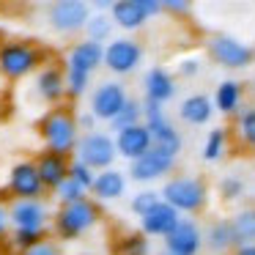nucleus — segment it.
<instances>
[{
    "label": "nucleus",
    "instance_id": "f257e3e1",
    "mask_svg": "<svg viewBox=\"0 0 255 255\" xmlns=\"http://www.w3.org/2000/svg\"><path fill=\"white\" fill-rule=\"evenodd\" d=\"M36 132H39V137H41V143H44L47 151H55V154H63V156H72L74 151H77L80 137H83L77 116H74V110L66 105L50 107V110L39 118Z\"/></svg>",
    "mask_w": 255,
    "mask_h": 255
},
{
    "label": "nucleus",
    "instance_id": "f03ea898",
    "mask_svg": "<svg viewBox=\"0 0 255 255\" xmlns=\"http://www.w3.org/2000/svg\"><path fill=\"white\" fill-rule=\"evenodd\" d=\"M102 220V206L94 198H83L77 203L58 206V211L52 214V233L61 242H74V239L91 233Z\"/></svg>",
    "mask_w": 255,
    "mask_h": 255
},
{
    "label": "nucleus",
    "instance_id": "7ed1b4c3",
    "mask_svg": "<svg viewBox=\"0 0 255 255\" xmlns=\"http://www.w3.org/2000/svg\"><path fill=\"white\" fill-rule=\"evenodd\" d=\"M159 195L178 214H198L209 203V187L200 176H170Z\"/></svg>",
    "mask_w": 255,
    "mask_h": 255
},
{
    "label": "nucleus",
    "instance_id": "20e7f679",
    "mask_svg": "<svg viewBox=\"0 0 255 255\" xmlns=\"http://www.w3.org/2000/svg\"><path fill=\"white\" fill-rule=\"evenodd\" d=\"M91 17H94V8L85 0H52L44 6V19L47 28L58 36H77L85 33Z\"/></svg>",
    "mask_w": 255,
    "mask_h": 255
},
{
    "label": "nucleus",
    "instance_id": "39448f33",
    "mask_svg": "<svg viewBox=\"0 0 255 255\" xmlns=\"http://www.w3.org/2000/svg\"><path fill=\"white\" fill-rule=\"evenodd\" d=\"M41 69V50L30 41H3L0 44V74L8 83L30 77Z\"/></svg>",
    "mask_w": 255,
    "mask_h": 255
},
{
    "label": "nucleus",
    "instance_id": "423d86ee",
    "mask_svg": "<svg viewBox=\"0 0 255 255\" xmlns=\"http://www.w3.org/2000/svg\"><path fill=\"white\" fill-rule=\"evenodd\" d=\"M206 52L209 58L222 69H247L255 61V50L247 41L236 39L231 33H214L206 41Z\"/></svg>",
    "mask_w": 255,
    "mask_h": 255
},
{
    "label": "nucleus",
    "instance_id": "0eeeda50",
    "mask_svg": "<svg viewBox=\"0 0 255 255\" xmlns=\"http://www.w3.org/2000/svg\"><path fill=\"white\" fill-rule=\"evenodd\" d=\"M118 156V148H116V137L107 132H88L80 137L77 143V151H74V159H80L83 165H88L91 170L102 173V170H110L113 162Z\"/></svg>",
    "mask_w": 255,
    "mask_h": 255
},
{
    "label": "nucleus",
    "instance_id": "6e6552de",
    "mask_svg": "<svg viewBox=\"0 0 255 255\" xmlns=\"http://www.w3.org/2000/svg\"><path fill=\"white\" fill-rule=\"evenodd\" d=\"M6 192L14 200H41L47 192L44 181L39 176V167L33 159H19L11 165L6 178Z\"/></svg>",
    "mask_w": 255,
    "mask_h": 255
},
{
    "label": "nucleus",
    "instance_id": "1a4fd4ad",
    "mask_svg": "<svg viewBox=\"0 0 255 255\" xmlns=\"http://www.w3.org/2000/svg\"><path fill=\"white\" fill-rule=\"evenodd\" d=\"M143 44L132 36H116L110 44H105V69H110L118 77L137 72V66L143 63Z\"/></svg>",
    "mask_w": 255,
    "mask_h": 255
},
{
    "label": "nucleus",
    "instance_id": "9d476101",
    "mask_svg": "<svg viewBox=\"0 0 255 255\" xmlns=\"http://www.w3.org/2000/svg\"><path fill=\"white\" fill-rule=\"evenodd\" d=\"M176 159H178V154L154 145L148 154H143L140 159L129 162L127 176L132 178V181H137V184H154V181H159V178L170 176L173 167H176Z\"/></svg>",
    "mask_w": 255,
    "mask_h": 255
},
{
    "label": "nucleus",
    "instance_id": "9b49d317",
    "mask_svg": "<svg viewBox=\"0 0 255 255\" xmlns=\"http://www.w3.org/2000/svg\"><path fill=\"white\" fill-rule=\"evenodd\" d=\"M129 94H127V85L118 83V80H105L99 83L94 91H91V113L96 116V121H105L113 124L118 118V113L127 107Z\"/></svg>",
    "mask_w": 255,
    "mask_h": 255
},
{
    "label": "nucleus",
    "instance_id": "f8f14e48",
    "mask_svg": "<svg viewBox=\"0 0 255 255\" xmlns=\"http://www.w3.org/2000/svg\"><path fill=\"white\" fill-rule=\"evenodd\" d=\"M143 110H145L143 124L148 127L151 137H154V145L167 148V151H173V154H181V148H184L181 132H178V129L173 127V121L167 118L165 105H156V102L143 99Z\"/></svg>",
    "mask_w": 255,
    "mask_h": 255
},
{
    "label": "nucleus",
    "instance_id": "ddd939ff",
    "mask_svg": "<svg viewBox=\"0 0 255 255\" xmlns=\"http://www.w3.org/2000/svg\"><path fill=\"white\" fill-rule=\"evenodd\" d=\"M11 228H28V231H47L52 225V211L44 200H11L8 203Z\"/></svg>",
    "mask_w": 255,
    "mask_h": 255
},
{
    "label": "nucleus",
    "instance_id": "4468645a",
    "mask_svg": "<svg viewBox=\"0 0 255 255\" xmlns=\"http://www.w3.org/2000/svg\"><path fill=\"white\" fill-rule=\"evenodd\" d=\"M36 94L44 105L50 107H61L66 99V69L55 66V63H44L36 72Z\"/></svg>",
    "mask_w": 255,
    "mask_h": 255
},
{
    "label": "nucleus",
    "instance_id": "2eb2a0df",
    "mask_svg": "<svg viewBox=\"0 0 255 255\" xmlns=\"http://www.w3.org/2000/svg\"><path fill=\"white\" fill-rule=\"evenodd\" d=\"M36 167H39V176L44 181L47 192H55L63 181L69 178L72 173V156H63V154H55V151H47L41 148L39 154L33 156Z\"/></svg>",
    "mask_w": 255,
    "mask_h": 255
},
{
    "label": "nucleus",
    "instance_id": "dca6fc26",
    "mask_svg": "<svg viewBox=\"0 0 255 255\" xmlns=\"http://www.w3.org/2000/svg\"><path fill=\"white\" fill-rule=\"evenodd\" d=\"M200 250H203V231L195 220H181L170 236H165V253L170 255H198Z\"/></svg>",
    "mask_w": 255,
    "mask_h": 255
},
{
    "label": "nucleus",
    "instance_id": "f3484780",
    "mask_svg": "<svg viewBox=\"0 0 255 255\" xmlns=\"http://www.w3.org/2000/svg\"><path fill=\"white\" fill-rule=\"evenodd\" d=\"M113 137H116L118 156H124V159H129V162L140 159L143 154H148V151L154 148V137H151V132H148L145 124L121 129V132H116Z\"/></svg>",
    "mask_w": 255,
    "mask_h": 255
},
{
    "label": "nucleus",
    "instance_id": "a211bd4d",
    "mask_svg": "<svg viewBox=\"0 0 255 255\" xmlns=\"http://www.w3.org/2000/svg\"><path fill=\"white\" fill-rule=\"evenodd\" d=\"M102 66H105V44H99V41L83 39L77 44H72V50L66 52V69L94 74Z\"/></svg>",
    "mask_w": 255,
    "mask_h": 255
},
{
    "label": "nucleus",
    "instance_id": "6ab92c4d",
    "mask_svg": "<svg viewBox=\"0 0 255 255\" xmlns=\"http://www.w3.org/2000/svg\"><path fill=\"white\" fill-rule=\"evenodd\" d=\"M184 217L178 214L176 209H173L170 203H165L162 200L159 206H156L154 211H148V214L140 220V231H143V236H156V239H165L173 233V228L181 222Z\"/></svg>",
    "mask_w": 255,
    "mask_h": 255
},
{
    "label": "nucleus",
    "instance_id": "aec40b11",
    "mask_svg": "<svg viewBox=\"0 0 255 255\" xmlns=\"http://www.w3.org/2000/svg\"><path fill=\"white\" fill-rule=\"evenodd\" d=\"M143 91H145V99L148 102L165 105V102H170L176 96V77L162 66H151L143 74Z\"/></svg>",
    "mask_w": 255,
    "mask_h": 255
},
{
    "label": "nucleus",
    "instance_id": "412c9836",
    "mask_svg": "<svg viewBox=\"0 0 255 255\" xmlns=\"http://www.w3.org/2000/svg\"><path fill=\"white\" fill-rule=\"evenodd\" d=\"M214 113H217L214 102L206 94H189V96H184L181 105H178V118H181L187 127H206Z\"/></svg>",
    "mask_w": 255,
    "mask_h": 255
},
{
    "label": "nucleus",
    "instance_id": "4be33fe9",
    "mask_svg": "<svg viewBox=\"0 0 255 255\" xmlns=\"http://www.w3.org/2000/svg\"><path fill=\"white\" fill-rule=\"evenodd\" d=\"M127 178H129L127 173L116 170V167L96 173V184L91 189V198L96 203H113V200L124 198V192H127Z\"/></svg>",
    "mask_w": 255,
    "mask_h": 255
},
{
    "label": "nucleus",
    "instance_id": "5701e85b",
    "mask_svg": "<svg viewBox=\"0 0 255 255\" xmlns=\"http://www.w3.org/2000/svg\"><path fill=\"white\" fill-rule=\"evenodd\" d=\"M110 19L116 22V28L132 33V30H140L148 22V14H145L140 0H116L110 8Z\"/></svg>",
    "mask_w": 255,
    "mask_h": 255
},
{
    "label": "nucleus",
    "instance_id": "b1692460",
    "mask_svg": "<svg viewBox=\"0 0 255 255\" xmlns=\"http://www.w3.org/2000/svg\"><path fill=\"white\" fill-rule=\"evenodd\" d=\"M203 247L214 255H225L231 250H236V236H233L231 220H214L203 231Z\"/></svg>",
    "mask_w": 255,
    "mask_h": 255
},
{
    "label": "nucleus",
    "instance_id": "393cba45",
    "mask_svg": "<svg viewBox=\"0 0 255 255\" xmlns=\"http://www.w3.org/2000/svg\"><path fill=\"white\" fill-rule=\"evenodd\" d=\"M242 99H244V91H242V83H236V80H222L214 88V96H211L214 110H220L222 116H236V113H242L244 110Z\"/></svg>",
    "mask_w": 255,
    "mask_h": 255
},
{
    "label": "nucleus",
    "instance_id": "a878e982",
    "mask_svg": "<svg viewBox=\"0 0 255 255\" xmlns=\"http://www.w3.org/2000/svg\"><path fill=\"white\" fill-rule=\"evenodd\" d=\"M233 236H236V247L244 244H255V209H239L231 217Z\"/></svg>",
    "mask_w": 255,
    "mask_h": 255
},
{
    "label": "nucleus",
    "instance_id": "bb28decb",
    "mask_svg": "<svg viewBox=\"0 0 255 255\" xmlns=\"http://www.w3.org/2000/svg\"><path fill=\"white\" fill-rule=\"evenodd\" d=\"M143 118H145L143 102L134 99V96H129L127 107L118 113V118L110 124V127H113V132H121V129H129V127H137V124H143Z\"/></svg>",
    "mask_w": 255,
    "mask_h": 255
},
{
    "label": "nucleus",
    "instance_id": "cd10ccee",
    "mask_svg": "<svg viewBox=\"0 0 255 255\" xmlns=\"http://www.w3.org/2000/svg\"><path fill=\"white\" fill-rule=\"evenodd\" d=\"M113 28H116V22L110 19V14H94L91 22H88V28H85V39L99 41V44H110L113 41Z\"/></svg>",
    "mask_w": 255,
    "mask_h": 255
},
{
    "label": "nucleus",
    "instance_id": "c85d7f7f",
    "mask_svg": "<svg viewBox=\"0 0 255 255\" xmlns=\"http://www.w3.org/2000/svg\"><path fill=\"white\" fill-rule=\"evenodd\" d=\"M225 148H228V132L222 127L211 129L203 140V159L206 162H220L225 156Z\"/></svg>",
    "mask_w": 255,
    "mask_h": 255
},
{
    "label": "nucleus",
    "instance_id": "c756f323",
    "mask_svg": "<svg viewBox=\"0 0 255 255\" xmlns=\"http://www.w3.org/2000/svg\"><path fill=\"white\" fill-rule=\"evenodd\" d=\"M159 203H162V195L156 192V189H140V192L132 195L129 209H132V214H137L140 220H143V217L148 214V211H154Z\"/></svg>",
    "mask_w": 255,
    "mask_h": 255
},
{
    "label": "nucleus",
    "instance_id": "7c9ffc66",
    "mask_svg": "<svg viewBox=\"0 0 255 255\" xmlns=\"http://www.w3.org/2000/svg\"><path fill=\"white\" fill-rule=\"evenodd\" d=\"M236 132H239V140H242L250 151H255V107H244V110L239 113Z\"/></svg>",
    "mask_w": 255,
    "mask_h": 255
},
{
    "label": "nucleus",
    "instance_id": "2f4dec72",
    "mask_svg": "<svg viewBox=\"0 0 255 255\" xmlns=\"http://www.w3.org/2000/svg\"><path fill=\"white\" fill-rule=\"evenodd\" d=\"M91 80H94V74L77 72V69H66V94H69V99H83V96L88 94V88H91Z\"/></svg>",
    "mask_w": 255,
    "mask_h": 255
},
{
    "label": "nucleus",
    "instance_id": "473e14b6",
    "mask_svg": "<svg viewBox=\"0 0 255 255\" xmlns=\"http://www.w3.org/2000/svg\"><path fill=\"white\" fill-rule=\"evenodd\" d=\"M44 236H47V231H28V228H14L11 236H8V242H11V247L17 250V253H25V250H30L33 244H39Z\"/></svg>",
    "mask_w": 255,
    "mask_h": 255
},
{
    "label": "nucleus",
    "instance_id": "72a5a7b5",
    "mask_svg": "<svg viewBox=\"0 0 255 255\" xmlns=\"http://www.w3.org/2000/svg\"><path fill=\"white\" fill-rule=\"evenodd\" d=\"M52 195H55V200H58L61 206H69V203H77V200L88 198V192H85V189L80 187V184L74 181L72 176H69L66 181H63V184H61V187H58Z\"/></svg>",
    "mask_w": 255,
    "mask_h": 255
},
{
    "label": "nucleus",
    "instance_id": "f704fd0d",
    "mask_svg": "<svg viewBox=\"0 0 255 255\" xmlns=\"http://www.w3.org/2000/svg\"><path fill=\"white\" fill-rule=\"evenodd\" d=\"M69 176L91 195V189H94V184H96V170H91V167L83 165L80 159H72V173H69Z\"/></svg>",
    "mask_w": 255,
    "mask_h": 255
},
{
    "label": "nucleus",
    "instance_id": "c9c22d12",
    "mask_svg": "<svg viewBox=\"0 0 255 255\" xmlns=\"http://www.w3.org/2000/svg\"><path fill=\"white\" fill-rule=\"evenodd\" d=\"M22 255H63L61 239H55V236H44L39 244H33L30 250H25Z\"/></svg>",
    "mask_w": 255,
    "mask_h": 255
},
{
    "label": "nucleus",
    "instance_id": "e433bc0d",
    "mask_svg": "<svg viewBox=\"0 0 255 255\" xmlns=\"http://www.w3.org/2000/svg\"><path fill=\"white\" fill-rule=\"evenodd\" d=\"M220 195H222V200H236V198H242L244 195V181L239 176H225L220 181Z\"/></svg>",
    "mask_w": 255,
    "mask_h": 255
},
{
    "label": "nucleus",
    "instance_id": "4c0bfd02",
    "mask_svg": "<svg viewBox=\"0 0 255 255\" xmlns=\"http://www.w3.org/2000/svg\"><path fill=\"white\" fill-rule=\"evenodd\" d=\"M176 72H178V77H181V80H192V77H198V74L203 72V61H200L198 55L181 58L178 66H176Z\"/></svg>",
    "mask_w": 255,
    "mask_h": 255
},
{
    "label": "nucleus",
    "instance_id": "58836bf2",
    "mask_svg": "<svg viewBox=\"0 0 255 255\" xmlns=\"http://www.w3.org/2000/svg\"><path fill=\"white\" fill-rule=\"evenodd\" d=\"M145 236L143 233H129L121 242V255H145Z\"/></svg>",
    "mask_w": 255,
    "mask_h": 255
},
{
    "label": "nucleus",
    "instance_id": "ea45409f",
    "mask_svg": "<svg viewBox=\"0 0 255 255\" xmlns=\"http://www.w3.org/2000/svg\"><path fill=\"white\" fill-rule=\"evenodd\" d=\"M162 8L170 17H189L192 14V3L189 0H162Z\"/></svg>",
    "mask_w": 255,
    "mask_h": 255
},
{
    "label": "nucleus",
    "instance_id": "a19ab883",
    "mask_svg": "<svg viewBox=\"0 0 255 255\" xmlns=\"http://www.w3.org/2000/svg\"><path fill=\"white\" fill-rule=\"evenodd\" d=\"M77 124H80V132L88 134V132H96V124H99V121H96V116L91 110H85V113H80V116H77Z\"/></svg>",
    "mask_w": 255,
    "mask_h": 255
},
{
    "label": "nucleus",
    "instance_id": "79ce46f5",
    "mask_svg": "<svg viewBox=\"0 0 255 255\" xmlns=\"http://www.w3.org/2000/svg\"><path fill=\"white\" fill-rule=\"evenodd\" d=\"M11 236V217H8V209L0 206V239H8Z\"/></svg>",
    "mask_w": 255,
    "mask_h": 255
},
{
    "label": "nucleus",
    "instance_id": "37998d69",
    "mask_svg": "<svg viewBox=\"0 0 255 255\" xmlns=\"http://www.w3.org/2000/svg\"><path fill=\"white\" fill-rule=\"evenodd\" d=\"M140 3H143L148 19H151V17H162V14H165V8H162V0H140Z\"/></svg>",
    "mask_w": 255,
    "mask_h": 255
},
{
    "label": "nucleus",
    "instance_id": "c03bdc74",
    "mask_svg": "<svg viewBox=\"0 0 255 255\" xmlns=\"http://www.w3.org/2000/svg\"><path fill=\"white\" fill-rule=\"evenodd\" d=\"M233 255H255V244H244V247H236Z\"/></svg>",
    "mask_w": 255,
    "mask_h": 255
},
{
    "label": "nucleus",
    "instance_id": "a18cd8bd",
    "mask_svg": "<svg viewBox=\"0 0 255 255\" xmlns=\"http://www.w3.org/2000/svg\"><path fill=\"white\" fill-rule=\"evenodd\" d=\"M253 96H255V77H253Z\"/></svg>",
    "mask_w": 255,
    "mask_h": 255
},
{
    "label": "nucleus",
    "instance_id": "49530a36",
    "mask_svg": "<svg viewBox=\"0 0 255 255\" xmlns=\"http://www.w3.org/2000/svg\"><path fill=\"white\" fill-rule=\"evenodd\" d=\"M11 255H22V253H11Z\"/></svg>",
    "mask_w": 255,
    "mask_h": 255
},
{
    "label": "nucleus",
    "instance_id": "de8ad7c7",
    "mask_svg": "<svg viewBox=\"0 0 255 255\" xmlns=\"http://www.w3.org/2000/svg\"><path fill=\"white\" fill-rule=\"evenodd\" d=\"M162 255H170V253H162Z\"/></svg>",
    "mask_w": 255,
    "mask_h": 255
}]
</instances>
